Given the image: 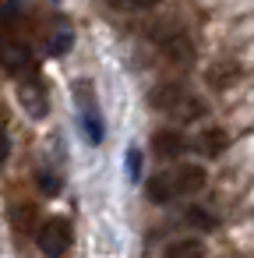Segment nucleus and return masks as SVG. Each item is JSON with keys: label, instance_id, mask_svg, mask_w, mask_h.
Returning a JSON list of instances; mask_svg holds the SVG:
<instances>
[{"label": "nucleus", "instance_id": "obj_1", "mask_svg": "<svg viewBox=\"0 0 254 258\" xmlns=\"http://www.w3.org/2000/svg\"><path fill=\"white\" fill-rule=\"evenodd\" d=\"M71 240H74V230H71V223L60 219V216L46 219V223L39 226V233H36V244H39V251H43L46 258L67 254V251H71Z\"/></svg>", "mask_w": 254, "mask_h": 258}, {"label": "nucleus", "instance_id": "obj_2", "mask_svg": "<svg viewBox=\"0 0 254 258\" xmlns=\"http://www.w3.org/2000/svg\"><path fill=\"white\" fill-rule=\"evenodd\" d=\"M166 184H170V195H194L205 187V166H173V170H162Z\"/></svg>", "mask_w": 254, "mask_h": 258}, {"label": "nucleus", "instance_id": "obj_3", "mask_svg": "<svg viewBox=\"0 0 254 258\" xmlns=\"http://www.w3.org/2000/svg\"><path fill=\"white\" fill-rule=\"evenodd\" d=\"M0 68L11 71V75L29 71V68H32V53H29V46L18 43V39H0Z\"/></svg>", "mask_w": 254, "mask_h": 258}, {"label": "nucleus", "instance_id": "obj_4", "mask_svg": "<svg viewBox=\"0 0 254 258\" xmlns=\"http://www.w3.org/2000/svg\"><path fill=\"white\" fill-rule=\"evenodd\" d=\"M184 99H187V92H184V89H180L177 82L155 85V89L148 92V103H152V110H162V113H177Z\"/></svg>", "mask_w": 254, "mask_h": 258}, {"label": "nucleus", "instance_id": "obj_5", "mask_svg": "<svg viewBox=\"0 0 254 258\" xmlns=\"http://www.w3.org/2000/svg\"><path fill=\"white\" fill-rule=\"evenodd\" d=\"M18 99H22V106H25L32 117H43V113H46V92H43V85H39L36 78L18 82Z\"/></svg>", "mask_w": 254, "mask_h": 258}, {"label": "nucleus", "instance_id": "obj_6", "mask_svg": "<svg viewBox=\"0 0 254 258\" xmlns=\"http://www.w3.org/2000/svg\"><path fill=\"white\" fill-rule=\"evenodd\" d=\"M162 53L173 64H187L191 53H194V43H191L187 32H170V36H162Z\"/></svg>", "mask_w": 254, "mask_h": 258}, {"label": "nucleus", "instance_id": "obj_7", "mask_svg": "<svg viewBox=\"0 0 254 258\" xmlns=\"http://www.w3.org/2000/svg\"><path fill=\"white\" fill-rule=\"evenodd\" d=\"M152 149H155V156H159V159H177V156L184 152V138H180L177 131H155Z\"/></svg>", "mask_w": 254, "mask_h": 258}, {"label": "nucleus", "instance_id": "obj_8", "mask_svg": "<svg viewBox=\"0 0 254 258\" xmlns=\"http://www.w3.org/2000/svg\"><path fill=\"white\" fill-rule=\"evenodd\" d=\"M162 258H205V244L198 237H184V240H173L162 251Z\"/></svg>", "mask_w": 254, "mask_h": 258}, {"label": "nucleus", "instance_id": "obj_9", "mask_svg": "<svg viewBox=\"0 0 254 258\" xmlns=\"http://www.w3.org/2000/svg\"><path fill=\"white\" fill-rule=\"evenodd\" d=\"M145 191H148V198H152L155 205H162V202H173V195H170V184H166V177H162V173H155V177L145 184Z\"/></svg>", "mask_w": 254, "mask_h": 258}, {"label": "nucleus", "instance_id": "obj_10", "mask_svg": "<svg viewBox=\"0 0 254 258\" xmlns=\"http://www.w3.org/2000/svg\"><path fill=\"white\" fill-rule=\"evenodd\" d=\"M67 46H71V29H57V36H50V53L53 57H60V53H67Z\"/></svg>", "mask_w": 254, "mask_h": 258}, {"label": "nucleus", "instance_id": "obj_11", "mask_svg": "<svg viewBox=\"0 0 254 258\" xmlns=\"http://www.w3.org/2000/svg\"><path fill=\"white\" fill-rule=\"evenodd\" d=\"M187 223L191 226H201V230H212L215 226V216L205 212V209H187Z\"/></svg>", "mask_w": 254, "mask_h": 258}, {"label": "nucleus", "instance_id": "obj_12", "mask_svg": "<svg viewBox=\"0 0 254 258\" xmlns=\"http://www.w3.org/2000/svg\"><path fill=\"white\" fill-rule=\"evenodd\" d=\"M36 180H39V191H43V195H57V191H60V180H57L53 173H46V170H43Z\"/></svg>", "mask_w": 254, "mask_h": 258}, {"label": "nucleus", "instance_id": "obj_13", "mask_svg": "<svg viewBox=\"0 0 254 258\" xmlns=\"http://www.w3.org/2000/svg\"><path fill=\"white\" fill-rule=\"evenodd\" d=\"M138 173H141V156H138V149H127V177L138 180Z\"/></svg>", "mask_w": 254, "mask_h": 258}, {"label": "nucleus", "instance_id": "obj_14", "mask_svg": "<svg viewBox=\"0 0 254 258\" xmlns=\"http://www.w3.org/2000/svg\"><path fill=\"white\" fill-rule=\"evenodd\" d=\"M18 18H22V8L18 4H0V22H4V25H11Z\"/></svg>", "mask_w": 254, "mask_h": 258}, {"label": "nucleus", "instance_id": "obj_15", "mask_svg": "<svg viewBox=\"0 0 254 258\" xmlns=\"http://www.w3.org/2000/svg\"><path fill=\"white\" fill-rule=\"evenodd\" d=\"M32 216H36L32 209H15V226H18V230H29V226H32V223H29Z\"/></svg>", "mask_w": 254, "mask_h": 258}, {"label": "nucleus", "instance_id": "obj_16", "mask_svg": "<svg viewBox=\"0 0 254 258\" xmlns=\"http://www.w3.org/2000/svg\"><path fill=\"white\" fill-rule=\"evenodd\" d=\"M205 138H208V142H205V152H219V142H222L226 135H222V131H205Z\"/></svg>", "mask_w": 254, "mask_h": 258}, {"label": "nucleus", "instance_id": "obj_17", "mask_svg": "<svg viewBox=\"0 0 254 258\" xmlns=\"http://www.w3.org/2000/svg\"><path fill=\"white\" fill-rule=\"evenodd\" d=\"M8 152H11V142H8V131H4V120H0V163L8 159Z\"/></svg>", "mask_w": 254, "mask_h": 258}]
</instances>
